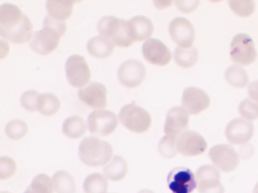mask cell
Masks as SVG:
<instances>
[{"instance_id":"1","label":"cell","mask_w":258,"mask_h":193,"mask_svg":"<svg viewBox=\"0 0 258 193\" xmlns=\"http://www.w3.org/2000/svg\"><path fill=\"white\" fill-rule=\"evenodd\" d=\"M66 32L64 21H56L46 16L43 21V28L33 33L30 46L42 55L50 54L58 48L60 39Z\"/></svg>"},{"instance_id":"2","label":"cell","mask_w":258,"mask_h":193,"mask_svg":"<svg viewBox=\"0 0 258 193\" xmlns=\"http://www.w3.org/2000/svg\"><path fill=\"white\" fill-rule=\"evenodd\" d=\"M110 143L95 137H87L80 143L78 155L81 161L91 167H99L108 163L112 157Z\"/></svg>"},{"instance_id":"3","label":"cell","mask_w":258,"mask_h":193,"mask_svg":"<svg viewBox=\"0 0 258 193\" xmlns=\"http://www.w3.org/2000/svg\"><path fill=\"white\" fill-rule=\"evenodd\" d=\"M97 29L101 36L109 39L117 46L126 48L134 42L130 33L128 21L125 20L108 15L99 20Z\"/></svg>"},{"instance_id":"4","label":"cell","mask_w":258,"mask_h":193,"mask_svg":"<svg viewBox=\"0 0 258 193\" xmlns=\"http://www.w3.org/2000/svg\"><path fill=\"white\" fill-rule=\"evenodd\" d=\"M119 120L125 128L135 133H143L152 123L150 114L135 104L125 105L119 112Z\"/></svg>"},{"instance_id":"5","label":"cell","mask_w":258,"mask_h":193,"mask_svg":"<svg viewBox=\"0 0 258 193\" xmlns=\"http://www.w3.org/2000/svg\"><path fill=\"white\" fill-rule=\"evenodd\" d=\"M256 54L253 39L245 33L234 36L230 44V57L234 63L247 66L256 60Z\"/></svg>"},{"instance_id":"6","label":"cell","mask_w":258,"mask_h":193,"mask_svg":"<svg viewBox=\"0 0 258 193\" xmlns=\"http://www.w3.org/2000/svg\"><path fill=\"white\" fill-rule=\"evenodd\" d=\"M117 119L113 112L97 110L90 113L87 119L89 131L93 134L105 137L114 132L117 127Z\"/></svg>"},{"instance_id":"7","label":"cell","mask_w":258,"mask_h":193,"mask_svg":"<svg viewBox=\"0 0 258 193\" xmlns=\"http://www.w3.org/2000/svg\"><path fill=\"white\" fill-rule=\"evenodd\" d=\"M214 165L223 172H231L239 164V155L231 145L220 144L213 146L208 152Z\"/></svg>"},{"instance_id":"8","label":"cell","mask_w":258,"mask_h":193,"mask_svg":"<svg viewBox=\"0 0 258 193\" xmlns=\"http://www.w3.org/2000/svg\"><path fill=\"white\" fill-rule=\"evenodd\" d=\"M66 76L73 87H84L91 78V72L82 56L74 54L66 63Z\"/></svg>"},{"instance_id":"9","label":"cell","mask_w":258,"mask_h":193,"mask_svg":"<svg viewBox=\"0 0 258 193\" xmlns=\"http://www.w3.org/2000/svg\"><path fill=\"white\" fill-rule=\"evenodd\" d=\"M199 193H224L225 188L220 182V172L210 164L201 166L196 173Z\"/></svg>"},{"instance_id":"10","label":"cell","mask_w":258,"mask_h":193,"mask_svg":"<svg viewBox=\"0 0 258 193\" xmlns=\"http://www.w3.org/2000/svg\"><path fill=\"white\" fill-rule=\"evenodd\" d=\"M167 180L172 193H191L198 187L196 175L186 167H175L169 173Z\"/></svg>"},{"instance_id":"11","label":"cell","mask_w":258,"mask_h":193,"mask_svg":"<svg viewBox=\"0 0 258 193\" xmlns=\"http://www.w3.org/2000/svg\"><path fill=\"white\" fill-rule=\"evenodd\" d=\"M208 147L205 139L199 133L185 131L176 139L178 152L184 156L191 157L202 155Z\"/></svg>"},{"instance_id":"12","label":"cell","mask_w":258,"mask_h":193,"mask_svg":"<svg viewBox=\"0 0 258 193\" xmlns=\"http://www.w3.org/2000/svg\"><path fill=\"white\" fill-rule=\"evenodd\" d=\"M146 70L144 64L137 60H127L123 62L117 71V78L125 87H136L140 85L146 78Z\"/></svg>"},{"instance_id":"13","label":"cell","mask_w":258,"mask_h":193,"mask_svg":"<svg viewBox=\"0 0 258 193\" xmlns=\"http://www.w3.org/2000/svg\"><path fill=\"white\" fill-rule=\"evenodd\" d=\"M169 32L172 39L180 48H189L192 46L195 39V29L186 18L179 17L170 22Z\"/></svg>"},{"instance_id":"14","label":"cell","mask_w":258,"mask_h":193,"mask_svg":"<svg viewBox=\"0 0 258 193\" xmlns=\"http://www.w3.org/2000/svg\"><path fill=\"white\" fill-rule=\"evenodd\" d=\"M142 51L144 58L152 64L165 66L171 60V51L159 39H147L143 43Z\"/></svg>"},{"instance_id":"15","label":"cell","mask_w":258,"mask_h":193,"mask_svg":"<svg viewBox=\"0 0 258 193\" xmlns=\"http://www.w3.org/2000/svg\"><path fill=\"white\" fill-rule=\"evenodd\" d=\"M254 127L253 123L245 119H235L231 121L225 130L226 139L234 145H243L253 137Z\"/></svg>"},{"instance_id":"16","label":"cell","mask_w":258,"mask_h":193,"mask_svg":"<svg viewBox=\"0 0 258 193\" xmlns=\"http://www.w3.org/2000/svg\"><path fill=\"white\" fill-rule=\"evenodd\" d=\"M80 100L93 109H103L107 106V89L102 83L91 81L78 90Z\"/></svg>"},{"instance_id":"17","label":"cell","mask_w":258,"mask_h":193,"mask_svg":"<svg viewBox=\"0 0 258 193\" xmlns=\"http://www.w3.org/2000/svg\"><path fill=\"white\" fill-rule=\"evenodd\" d=\"M210 103L211 101L208 95L198 87H186L182 93V108L190 114H199L201 112L208 109Z\"/></svg>"},{"instance_id":"18","label":"cell","mask_w":258,"mask_h":193,"mask_svg":"<svg viewBox=\"0 0 258 193\" xmlns=\"http://www.w3.org/2000/svg\"><path fill=\"white\" fill-rule=\"evenodd\" d=\"M189 116L182 107H174L167 113L164 132L167 135L176 137L188 128Z\"/></svg>"},{"instance_id":"19","label":"cell","mask_w":258,"mask_h":193,"mask_svg":"<svg viewBox=\"0 0 258 193\" xmlns=\"http://www.w3.org/2000/svg\"><path fill=\"white\" fill-rule=\"evenodd\" d=\"M33 25L31 20L24 15L22 21L14 27L7 30H0L3 39L14 44H23L32 38Z\"/></svg>"},{"instance_id":"20","label":"cell","mask_w":258,"mask_h":193,"mask_svg":"<svg viewBox=\"0 0 258 193\" xmlns=\"http://www.w3.org/2000/svg\"><path fill=\"white\" fill-rule=\"evenodd\" d=\"M130 33L134 42L149 39L153 34L154 25L147 17L138 15L128 21Z\"/></svg>"},{"instance_id":"21","label":"cell","mask_w":258,"mask_h":193,"mask_svg":"<svg viewBox=\"0 0 258 193\" xmlns=\"http://www.w3.org/2000/svg\"><path fill=\"white\" fill-rule=\"evenodd\" d=\"M114 48V42L102 36H94L87 42L89 53L97 58L109 57L112 54Z\"/></svg>"},{"instance_id":"22","label":"cell","mask_w":258,"mask_h":193,"mask_svg":"<svg viewBox=\"0 0 258 193\" xmlns=\"http://www.w3.org/2000/svg\"><path fill=\"white\" fill-rule=\"evenodd\" d=\"M24 14L16 5L5 3L0 7V30H7L22 21Z\"/></svg>"},{"instance_id":"23","label":"cell","mask_w":258,"mask_h":193,"mask_svg":"<svg viewBox=\"0 0 258 193\" xmlns=\"http://www.w3.org/2000/svg\"><path fill=\"white\" fill-rule=\"evenodd\" d=\"M103 171L105 176L111 180H121L127 173V163L123 157L114 155L111 161L105 164Z\"/></svg>"},{"instance_id":"24","label":"cell","mask_w":258,"mask_h":193,"mask_svg":"<svg viewBox=\"0 0 258 193\" xmlns=\"http://www.w3.org/2000/svg\"><path fill=\"white\" fill-rule=\"evenodd\" d=\"M73 5V2L47 1L46 10L52 19L64 21L72 15Z\"/></svg>"},{"instance_id":"25","label":"cell","mask_w":258,"mask_h":193,"mask_svg":"<svg viewBox=\"0 0 258 193\" xmlns=\"http://www.w3.org/2000/svg\"><path fill=\"white\" fill-rule=\"evenodd\" d=\"M53 188L57 193L76 192V183L73 176L64 170H58L52 178Z\"/></svg>"},{"instance_id":"26","label":"cell","mask_w":258,"mask_h":193,"mask_svg":"<svg viewBox=\"0 0 258 193\" xmlns=\"http://www.w3.org/2000/svg\"><path fill=\"white\" fill-rule=\"evenodd\" d=\"M87 124L85 121L78 116H71L64 120L62 131L69 138L78 139L85 134Z\"/></svg>"},{"instance_id":"27","label":"cell","mask_w":258,"mask_h":193,"mask_svg":"<svg viewBox=\"0 0 258 193\" xmlns=\"http://www.w3.org/2000/svg\"><path fill=\"white\" fill-rule=\"evenodd\" d=\"M108 187V182L106 177L100 173L89 175L83 185L85 193H107Z\"/></svg>"},{"instance_id":"28","label":"cell","mask_w":258,"mask_h":193,"mask_svg":"<svg viewBox=\"0 0 258 193\" xmlns=\"http://www.w3.org/2000/svg\"><path fill=\"white\" fill-rule=\"evenodd\" d=\"M60 107L59 99L53 93H41L39 96L37 110L43 116H53L58 111Z\"/></svg>"},{"instance_id":"29","label":"cell","mask_w":258,"mask_h":193,"mask_svg":"<svg viewBox=\"0 0 258 193\" xmlns=\"http://www.w3.org/2000/svg\"><path fill=\"white\" fill-rule=\"evenodd\" d=\"M175 62L182 68L192 67L199 59V52L195 47L189 48L177 47L173 54Z\"/></svg>"},{"instance_id":"30","label":"cell","mask_w":258,"mask_h":193,"mask_svg":"<svg viewBox=\"0 0 258 193\" xmlns=\"http://www.w3.org/2000/svg\"><path fill=\"white\" fill-rule=\"evenodd\" d=\"M225 78L230 85L239 88L245 87L249 81L245 69L238 65H233L227 68L225 72Z\"/></svg>"},{"instance_id":"31","label":"cell","mask_w":258,"mask_h":193,"mask_svg":"<svg viewBox=\"0 0 258 193\" xmlns=\"http://www.w3.org/2000/svg\"><path fill=\"white\" fill-rule=\"evenodd\" d=\"M53 190L50 177L45 173H40L34 177L32 183L24 193H52Z\"/></svg>"},{"instance_id":"32","label":"cell","mask_w":258,"mask_h":193,"mask_svg":"<svg viewBox=\"0 0 258 193\" xmlns=\"http://www.w3.org/2000/svg\"><path fill=\"white\" fill-rule=\"evenodd\" d=\"M159 153L165 158H173L178 154L176 137L166 135L160 140L158 144Z\"/></svg>"},{"instance_id":"33","label":"cell","mask_w":258,"mask_h":193,"mask_svg":"<svg viewBox=\"0 0 258 193\" xmlns=\"http://www.w3.org/2000/svg\"><path fill=\"white\" fill-rule=\"evenodd\" d=\"M28 125L25 122L19 119L10 121L6 126L7 136L13 140H20L26 135Z\"/></svg>"},{"instance_id":"34","label":"cell","mask_w":258,"mask_h":193,"mask_svg":"<svg viewBox=\"0 0 258 193\" xmlns=\"http://www.w3.org/2000/svg\"><path fill=\"white\" fill-rule=\"evenodd\" d=\"M238 112L244 119L256 120L258 119V103L246 98L240 103Z\"/></svg>"},{"instance_id":"35","label":"cell","mask_w":258,"mask_h":193,"mask_svg":"<svg viewBox=\"0 0 258 193\" xmlns=\"http://www.w3.org/2000/svg\"><path fill=\"white\" fill-rule=\"evenodd\" d=\"M229 6L235 15L242 18L250 16L254 12L253 1H229Z\"/></svg>"},{"instance_id":"36","label":"cell","mask_w":258,"mask_h":193,"mask_svg":"<svg viewBox=\"0 0 258 193\" xmlns=\"http://www.w3.org/2000/svg\"><path fill=\"white\" fill-rule=\"evenodd\" d=\"M40 93L34 90H27L21 98L22 107L30 112L37 111Z\"/></svg>"},{"instance_id":"37","label":"cell","mask_w":258,"mask_h":193,"mask_svg":"<svg viewBox=\"0 0 258 193\" xmlns=\"http://www.w3.org/2000/svg\"><path fill=\"white\" fill-rule=\"evenodd\" d=\"M16 170V163L13 158L4 156L0 159V179L11 177Z\"/></svg>"},{"instance_id":"38","label":"cell","mask_w":258,"mask_h":193,"mask_svg":"<svg viewBox=\"0 0 258 193\" xmlns=\"http://www.w3.org/2000/svg\"><path fill=\"white\" fill-rule=\"evenodd\" d=\"M175 4L177 6L178 9L184 13H189L194 11L198 7L199 1L196 0H189V1H176Z\"/></svg>"},{"instance_id":"39","label":"cell","mask_w":258,"mask_h":193,"mask_svg":"<svg viewBox=\"0 0 258 193\" xmlns=\"http://www.w3.org/2000/svg\"><path fill=\"white\" fill-rule=\"evenodd\" d=\"M249 96L258 103V80L250 83L247 87Z\"/></svg>"},{"instance_id":"40","label":"cell","mask_w":258,"mask_h":193,"mask_svg":"<svg viewBox=\"0 0 258 193\" xmlns=\"http://www.w3.org/2000/svg\"><path fill=\"white\" fill-rule=\"evenodd\" d=\"M172 2H155V5L156 6L157 8H159V9H163V8L168 7L169 6L171 5Z\"/></svg>"},{"instance_id":"41","label":"cell","mask_w":258,"mask_h":193,"mask_svg":"<svg viewBox=\"0 0 258 193\" xmlns=\"http://www.w3.org/2000/svg\"><path fill=\"white\" fill-rule=\"evenodd\" d=\"M138 193H155L153 191H152V190L150 189H143L140 190V191H139Z\"/></svg>"},{"instance_id":"42","label":"cell","mask_w":258,"mask_h":193,"mask_svg":"<svg viewBox=\"0 0 258 193\" xmlns=\"http://www.w3.org/2000/svg\"><path fill=\"white\" fill-rule=\"evenodd\" d=\"M253 193H258V182L255 185L254 188H253Z\"/></svg>"},{"instance_id":"43","label":"cell","mask_w":258,"mask_h":193,"mask_svg":"<svg viewBox=\"0 0 258 193\" xmlns=\"http://www.w3.org/2000/svg\"><path fill=\"white\" fill-rule=\"evenodd\" d=\"M1 193H10V192H8V191H2V192Z\"/></svg>"}]
</instances>
